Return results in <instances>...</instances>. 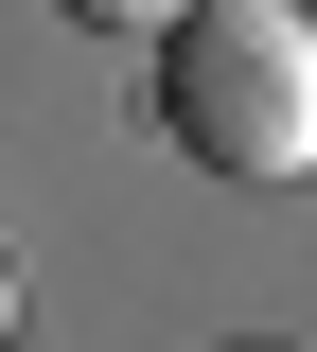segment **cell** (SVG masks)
I'll return each instance as SVG.
<instances>
[{"mask_svg": "<svg viewBox=\"0 0 317 352\" xmlns=\"http://www.w3.org/2000/svg\"><path fill=\"white\" fill-rule=\"evenodd\" d=\"M71 18H89V36H177L194 0H71Z\"/></svg>", "mask_w": 317, "mask_h": 352, "instance_id": "cell-2", "label": "cell"}, {"mask_svg": "<svg viewBox=\"0 0 317 352\" xmlns=\"http://www.w3.org/2000/svg\"><path fill=\"white\" fill-rule=\"evenodd\" d=\"M159 141L229 194H300L317 176V18L300 0H194L159 36Z\"/></svg>", "mask_w": 317, "mask_h": 352, "instance_id": "cell-1", "label": "cell"}]
</instances>
